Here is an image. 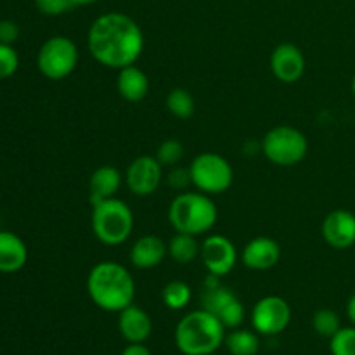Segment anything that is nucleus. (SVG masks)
I'll use <instances>...</instances> for the list:
<instances>
[{
    "label": "nucleus",
    "mask_w": 355,
    "mask_h": 355,
    "mask_svg": "<svg viewBox=\"0 0 355 355\" xmlns=\"http://www.w3.org/2000/svg\"><path fill=\"white\" fill-rule=\"evenodd\" d=\"M118 329L128 343H144L151 336L153 322L144 309L132 304L118 312Z\"/></svg>",
    "instance_id": "2eb2a0df"
},
{
    "label": "nucleus",
    "mask_w": 355,
    "mask_h": 355,
    "mask_svg": "<svg viewBox=\"0 0 355 355\" xmlns=\"http://www.w3.org/2000/svg\"><path fill=\"white\" fill-rule=\"evenodd\" d=\"M163 304L172 311H182L189 305L193 291H191L189 284L184 281H170L165 288H163Z\"/></svg>",
    "instance_id": "5701e85b"
},
{
    "label": "nucleus",
    "mask_w": 355,
    "mask_h": 355,
    "mask_svg": "<svg viewBox=\"0 0 355 355\" xmlns=\"http://www.w3.org/2000/svg\"><path fill=\"white\" fill-rule=\"evenodd\" d=\"M87 47L90 55L106 68L121 69L137 62L144 51L141 26L123 12H107L89 28Z\"/></svg>",
    "instance_id": "f257e3e1"
},
{
    "label": "nucleus",
    "mask_w": 355,
    "mask_h": 355,
    "mask_svg": "<svg viewBox=\"0 0 355 355\" xmlns=\"http://www.w3.org/2000/svg\"><path fill=\"white\" fill-rule=\"evenodd\" d=\"M121 355H151V350L144 343H128Z\"/></svg>",
    "instance_id": "2f4dec72"
},
{
    "label": "nucleus",
    "mask_w": 355,
    "mask_h": 355,
    "mask_svg": "<svg viewBox=\"0 0 355 355\" xmlns=\"http://www.w3.org/2000/svg\"><path fill=\"white\" fill-rule=\"evenodd\" d=\"M19 68V55L9 44H0V80L10 78Z\"/></svg>",
    "instance_id": "cd10ccee"
},
{
    "label": "nucleus",
    "mask_w": 355,
    "mask_h": 355,
    "mask_svg": "<svg viewBox=\"0 0 355 355\" xmlns=\"http://www.w3.org/2000/svg\"><path fill=\"white\" fill-rule=\"evenodd\" d=\"M35 6L45 16H61L75 7L71 0H35Z\"/></svg>",
    "instance_id": "c85d7f7f"
},
{
    "label": "nucleus",
    "mask_w": 355,
    "mask_h": 355,
    "mask_svg": "<svg viewBox=\"0 0 355 355\" xmlns=\"http://www.w3.org/2000/svg\"><path fill=\"white\" fill-rule=\"evenodd\" d=\"M17 37H19V26L14 21H0V44L12 45L17 40Z\"/></svg>",
    "instance_id": "7c9ffc66"
},
{
    "label": "nucleus",
    "mask_w": 355,
    "mask_h": 355,
    "mask_svg": "<svg viewBox=\"0 0 355 355\" xmlns=\"http://www.w3.org/2000/svg\"><path fill=\"white\" fill-rule=\"evenodd\" d=\"M291 322V307L284 298L269 295L260 298L252 311V326L259 335L276 336Z\"/></svg>",
    "instance_id": "1a4fd4ad"
},
{
    "label": "nucleus",
    "mask_w": 355,
    "mask_h": 355,
    "mask_svg": "<svg viewBox=\"0 0 355 355\" xmlns=\"http://www.w3.org/2000/svg\"><path fill=\"white\" fill-rule=\"evenodd\" d=\"M331 355H355V326L342 328L329 338Z\"/></svg>",
    "instance_id": "a878e982"
},
{
    "label": "nucleus",
    "mask_w": 355,
    "mask_h": 355,
    "mask_svg": "<svg viewBox=\"0 0 355 355\" xmlns=\"http://www.w3.org/2000/svg\"><path fill=\"white\" fill-rule=\"evenodd\" d=\"M73 6H90V3H96L99 2V0H71Z\"/></svg>",
    "instance_id": "72a5a7b5"
},
{
    "label": "nucleus",
    "mask_w": 355,
    "mask_h": 355,
    "mask_svg": "<svg viewBox=\"0 0 355 355\" xmlns=\"http://www.w3.org/2000/svg\"><path fill=\"white\" fill-rule=\"evenodd\" d=\"M28 262L26 243L10 231H0V272L12 274Z\"/></svg>",
    "instance_id": "a211bd4d"
},
{
    "label": "nucleus",
    "mask_w": 355,
    "mask_h": 355,
    "mask_svg": "<svg viewBox=\"0 0 355 355\" xmlns=\"http://www.w3.org/2000/svg\"><path fill=\"white\" fill-rule=\"evenodd\" d=\"M231 355H257L260 350V338L257 331L250 329H232L224 340Z\"/></svg>",
    "instance_id": "aec40b11"
},
{
    "label": "nucleus",
    "mask_w": 355,
    "mask_h": 355,
    "mask_svg": "<svg viewBox=\"0 0 355 355\" xmlns=\"http://www.w3.org/2000/svg\"><path fill=\"white\" fill-rule=\"evenodd\" d=\"M201 252V246L198 245L196 236L184 234V232H177L168 243V257L177 263H186L193 262Z\"/></svg>",
    "instance_id": "412c9836"
},
{
    "label": "nucleus",
    "mask_w": 355,
    "mask_h": 355,
    "mask_svg": "<svg viewBox=\"0 0 355 355\" xmlns=\"http://www.w3.org/2000/svg\"><path fill=\"white\" fill-rule=\"evenodd\" d=\"M170 187L177 191H184L191 182V172L189 168H173L168 175Z\"/></svg>",
    "instance_id": "c756f323"
},
{
    "label": "nucleus",
    "mask_w": 355,
    "mask_h": 355,
    "mask_svg": "<svg viewBox=\"0 0 355 355\" xmlns=\"http://www.w3.org/2000/svg\"><path fill=\"white\" fill-rule=\"evenodd\" d=\"M121 173L120 170L111 165H103L94 170L89 180V200L90 205H96L99 201L116 198V193L121 187Z\"/></svg>",
    "instance_id": "f3484780"
},
{
    "label": "nucleus",
    "mask_w": 355,
    "mask_h": 355,
    "mask_svg": "<svg viewBox=\"0 0 355 355\" xmlns=\"http://www.w3.org/2000/svg\"><path fill=\"white\" fill-rule=\"evenodd\" d=\"M200 255L208 272L217 277L231 274L238 263V250L231 239L220 234L208 236L201 245Z\"/></svg>",
    "instance_id": "9d476101"
},
{
    "label": "nucleus",
    "mask_w": 355,
    "mask_h": 355,
    "mask_svg": "<svg viewBox=\"0 0 355 355\" xmlns=\"http://www.w3.org/2000/svg\"><path fill=\"white\" fill-rule=\"evenodd\" d=\"M347 318L355 326V293L347 302Z\"/></svg>",
    "instance_id": "473e14b6"
},
{
    "label": "nucleus",
    "mask_w": 355,
    "mask_h": 355,
    "mask_svg": "<svg viewBox=\"0 0 355 355\" xmlns=\"http://www.w3.org/2000/svg\"><path fill=\"white\" fill-rule=\"evenodd\" d=\"M163 179V165L156 156H139L128 165L125 182L135 196H151Z\"/></svg>",
    "instance_id": "9b49d317"
},
{
    "label": "nucleus",
    "mask_w": 355,
    "mask_h": 355,
    "mask_svg": "<svg viewBox=\"0 0 355 355\" xmlns=\"http://www.w3.org/2000/svg\"><path fill=\"white\" fill-rule=\"evenodd\" d=\"M116 90L128 103H139L149 92V78L141 68L135 64L118 69Z\"/></svg>",
    "instance_id": "6ab92c4d"
},
{
    "label": "nucleus",
    "mask_w": 355,
    "mask_h": 355,
    "mask_svg": "<svg viewBox=\"0 0 355 355\" xmlns=\"http://www.w3.org/2000/svg\"><path fill=\"white\" fill-rule=\"evenodd\" d=\"M166 107H168V111L175 118L187 120V118L193 116L196 104H194V99L189 90L177 87V89L170 90L168 96H166Z\"/></svg>",
    "instance_id": "4be33fe9"
},
{
    "label": "nucleus",
    "mask_w": 355,
    "mask_h": 355,
    "mask_svg": "<svg viewBox=\"0 0 355 355\" xmlns=\"http://www.w3.org/2000/svg\"><path fill=\"white\" fill-rule=\"evenodd\" d=\"M168 255V245L159 236H141L130 248V262L137 269H155Z\"/></svg>",
    "instance_id": "dca6fc26"
},
{
    "label": "nucleus",
    "mask_w": 355,
    "mask_h": 355,
    "mask_svg": "<svg viewBox=\"0 0 355 355\" xmlns=\"http://www.w3.org/2000/svg\"><path fill=\"white\" fill-rule=\"evenodd\" d=\"M270 71L279 82L297 83L305 73L304 52L293 44H281L270 54Z\"/></svg>",
    "instance_id": "f8f14e48"
},
{
    "label": "nucleus",
    "mask_w": 355,
    "mask_h": 355,
    "mask_svg": "<svg viewBox=\"0 0 355 355\" xmlns=\"http://www.w3.org/2000/svg\"><path fill=\"white\" fill-rule=\"evenodd\" d=\"M90 300L106 312H121L135 300V281L127 267L104 260L96 263L87 276Z\"/></svg>",
    "instance_id": "f03ea898"
},
{
    "label": "nucleus",
    "mask_w": 355,
    "mask_h": 355,
    "mask_svg": "<svg viewBox=\"0 0 355 355\" xmlns=\"http://www.w3.org/2000/svg\"><path fill=\"white\" fill-rule=\"evenodd\" d=\"M224 340V324L205 309L186 314L175 328V345L184 355L215 354Z\"/></svg>",
    "instance_id": "7ed1b4c3"
},
{
    "label": "nucleus",
    "mask_w": 355,
    "mask_h": 355,
    "mask_svg": "<svg viewBox=\"0 0 355 355\" xmlns=\"http://www.w3.org/2000/svg\"><path fill=\"white\" fill-rule=\"evenodd\" d=\"M281 246L276 239L260 236L246 243L241 252L243 266L252 270H269L279 262Z\"/></svg>",
    "instance_id": "4468645a"
},
{
    "label": "nucleus",
    "mask_w": 355,
    "mask_h": 355,
    "mask_svg": "<svg viewBox=\"0 0 355 355\" xmlns=\"http://www.w3.org/2000/svg\"><path fill=\"white\" fill-rule=\"evenodd\" d=\"M350 89H352V94H354V97H355V75H354V78H352V83H350Z\"/></svg>",
    "instance_id": "f704fd0d"
},
{
    "label": "nucleus",
    "mask_w": 355,
    "mask_h": 355,
    "mask_svg": "<svg viewBox=\"0 0 355 355\" xmlns=\"http://www.w3.org/2000/svg\"><path fill=\"white\" fill-rule=\"evenodd\" d=\"M184 156V146L182 142L177 139H166L159 144L158 151H156V159L162 163L163 166H173L182 159Z\"/></svg>",
    "instance_id": "bb28decb"
},
{
    "label": "nucleus",
    "mask_w": 355,
    "mask_h": 355,
    "mask_svg": "<svg viewBox=\"0 0 355 355\" xmlns=\"http://www.w3.org/2000/svg\"><path fill=\"white\" fill-rule=\"evenodd\" d=\"M218 210L208 194L201 191L179 193L168 208V220L175 232L201 236L210 232L217 224Z\"/></svg>",
    "instance_id": "20e7f679"
},
{
    "label": "nucleus",
    "mask_w": 355,
    "mask_h": 355,
    "mask_svg": "<svg viewBox=\"0 0 355 355\" xmlns=\"http://www.w3.org/2000/svg\"><path fill=\"white\" fill-rule=\"evenodd\" d=\"M262 151L270 163L277 166H295L307 156L309 141L295 127L279 125L270 128L262 141Z\"/></svg>",
    "instance_id": "423d86ee"
},
{
    "label": "nucleus",
    "mask_w": 355,
    "mask_h": 355,
    "mask_svg": "<svg viewBox=\"0 0 355 355\" xmlns=\"http://www.w3.org/2000/svg\"><path fill=\"white\" fill-rule=\"evenodd\" d=\"M217 318L220 319L225 329H238L245 321V305L238 298H232L227 305L218 311Z\"/></svg>",
    "instance_id": "393cba45"
},
{
    "label": "nucleus",
    "mask_w": 355,
    "mask_h": 355,
    "mask_svg": "<svg viewBox=\"0 0 355 355\" xmlns=\"http://www.w3.org/2000/svg\"><path fill=\"white\" fill-rule=\"evenodd\" d=\"M92 232L103 245H123L134 231V214L125 201L118 198L92 205Z\"/></svg>",
    "instance_id": "39448f33"
},
{
    "label": "nucleus",
    "mask_w": 355,
    "mask_h": 355,
    "mask_svg": "<svg viewBox=\"0 0 355 355\" xmlns=\"http://www.w3.org/2000/svg\"><path fill=\"white\" fill-rule=\"evenodd\" d=\"M210 355H215V354H210Z\"/></svg>",
    "instance_id": "c9c22d12"
},
{
    "label": "nucleus",
    "mask_w": 355,
    "mask_h": 355,
    "mask_svg": "<svg viewBox=\"0 0 355 355\" xmlns=\"http://www.w3.org/2000/svg\"><path fill=\"white\" fill-rule=\"evenodd\" d=\"M189 172L193 186L208 196L225 193L234 180V170L231 163L217 153L198 155L191 163Z\"/></svg>",
    "instance_id": "0eeeda50"
},
{
    "label": "nucleus",
    "mask_w": 355,
    "mask_h": 355,
    "mask_svg": "<svg viewBox=\"0 0 355 355\" xmlns=\"http://www.w3.org/2000/svg\"><path fill=\"white\" fill-rule=\"evenodd\" d=\"M312 328L322 338H331L342 329L340 315L331 309H319L312 318Z\"/></svg>",
    "instance_id": "b1692460"
},
{
    "label": "nucleus",
    "mask_w": 355,
    "mask_h": 355,
    "mask_svg": "<svg viewBox=\"0 0 355 355\" xmlns=\"http://www.w3.org/2000/svg\"><path fill=\"white\" fill-rule=\"evenodd\" d=\"M322 238L331 248L349 250L355 245V215L349 210H333L322 220Z\"/></svg>",
    "instance_id": "ddd939ff"
},
{
    "label": "nucleus",
    "mask_w": 355,
    "mask_h": 355,
    "mask_svg": "<svg viewBox=\"0 0 355 355\" xmlns=\"http://www.w3.org/2000/svg\"><path fill=\"white\" fill-rule=\"evenodd\" d=\"M78 64V47L75 42L62 35H55L42 44L37 55V66L49 80H64Z\"/></svg>",
    "instance_id": "6e6552de"
}]
</instances>
